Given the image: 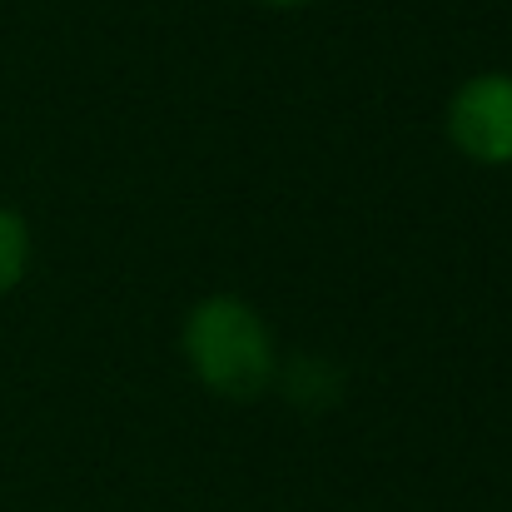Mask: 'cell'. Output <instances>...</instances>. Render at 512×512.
Segmentation results:
<instances>
[{
  "label": "cell",
  "instance_id": "1",
  "mask_svg": "<svg viewBox=\"0 0 512 512\" xmlns=\"http://www.w3.org/2000/svg\"><path fill=\"white\" fill-rule=\"evenodd\" d=\"M179 353L194 383L224 403H254L279 378V343L264 314L239 294H204L184 314Z\"/></svg>",
  "mask_w": 512,
  "mask_h": 512
},
{
  "label": "cell",
  "instance_id": "5",
  "mask_svg": "<svg viewBox=\"0 0 512 512\" xmlns=\"http://www.w3.org/2000/svg\"><path fill=\"white\" fill-rule=\"evenodd\" d=\"M508 75H512V70H508Z\"/></svg>",
  "mask_w": 512,
  "mask_h": 512
},
{
  "label": "cell",
  "instance_id": "3",
  "mask_svg": "<svg viewBox=\"0 0 512 512\" xmlns=\"http://www.w3.org/2000/svg\"><path fill=\"white\" fill-rule=\"evenodd\" d=\"M30 224L20 209L0 204V299H10L30 274Z\"/></svg>",
  "mask_w": 512,
  "mask_h": 512
},
{
  "label": "cell",
  "instance_id": "4",
  "mask_svg": "<svg viewBox=\"0 0 512 512\" xmlns=\"http://www.w3.org/2000/svg\"><path fill=\"white\" fill-rule=\"evenodd\" d=\"M254 5H264V10H304L314 0H254Z\"/></svg>",
  "mask_w": 512,
  "mask_h": 512
},
{
  "label": "cell",
  "instance_id": "2",
  "mask_svg": "<svg viewBox=\"0 0 512 512\" xmlns=\"http://www.w3.org/2000/svg\"><path fill=\"white\" fill-rule=\"evenodd\" d=\"M443 130L453 150L483 170H508L512 165V75L508 70H483L468 75L448 95Z\"/></svg>",
  "mask_w": 512,
  "mask_h": 512
}]
</instances>
